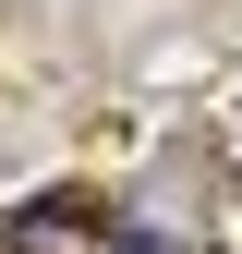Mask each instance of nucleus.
Listing matches in <instances>:
<instances>
[{"label": "nucleus", "mask_w": 242, "mask_h": 254, "mask_svg": "<svg viewBox=\"0 0 242 254\" xmlns=\"http://www.w3.org/2000/svg\"><path fill=\"white\" fill-rule=\"evenodd\" d=\"M109 254H182V242H158V230H109Z\"/></svg>", "instance_id": "1"}]
</instances>
